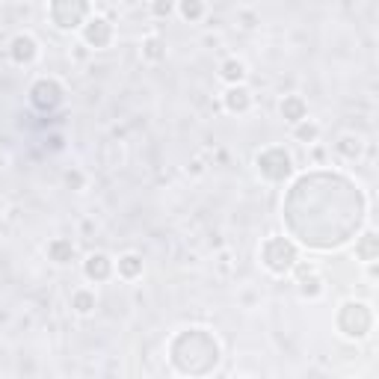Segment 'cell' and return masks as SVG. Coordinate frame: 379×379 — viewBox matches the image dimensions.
<instances>
[{
	"label": "cell",
	"mask_w": 379,
	"mask_h": 379,
	"mask_svg": "<svg viewBox=\"0 0 379 379\" xmlns=\"http://www.w3.org/2000/svg\"><path fill=\"white\" fill-rule=\"evenodd\" d=\"M261 261L273 276H287L294 273V264L299 261V249L287 237H270L261 246Z\"/></svg>",
	"instance_id": "cell-1"
},
{
	"label": "cell",
	"mask_w": 379,
	"mask_h": 379,
	"mask_svg": "<svg viewBox=\"0 0 379 379\" xmlns=\"http://www.w3.org/2000/svg\"><path fill=\"white\" fill-rule=\"evenodd\" d=\"M338 329L347 338H356V341H365L373 329V308L367 303H344L341 311H338Z\"/></svg>",
	"instance_id": "cell-2"
},
{
	"label": "cell",
	"mask_w": 379,
	"mask_h": 379,
	"mask_svg": "<svg viewBox=\"0 0 379 379\" xmlns=\"http://www.w3.org/2000/svg\"><path fill=\"white\" fill-rule=\"evenodd\" d=\"M255 166H258V172H261V178H267V181H273V184H282L285 178H291V172H294V157L287 148L270 145L255 157Z\"/></svg>",
	"instance_id": "cell-3"
},
{
	"label": "cell",
	"mask_w": 379,
	"mask_h": 379,
	"mask_svg": "<svg viewBox=\"0 0 379 379\" xmlns=\"http://www.w3.org/2000/svg\"><path fill=\"white\" fill-rule=\"evenodd\" d=\"M63 101H65V92L54 77H42V81H36L30 86V104L36 110H42V113H54Z\"/></svg>",
	"instance_id": "cell-4"
},
{
	"label": "cell",
	"mask_w": 379,
	"mask_h": 379,
	"mask_svg": "<svg viewBox=\"0 0 379 379\" xmlns=\"http://www.w3.org/2000/svg\"><path fill=\"white\" fill-rule=\"evenodd\" d=\"M89 15V0H51V18L59 30H74Z\"/></svg>",
	"instance_id": "cell-5"
},
{
	"label": "cell",
	"mask_w": 379,
	"mask_h": 379,
	"mask_svg": "<svg viewBox=\"0 0 379 379\" xmlns=\"http://www.w3.org/2000/svg\"><path fill=\"white\" fill-rule=\"evenodd\" d=\"M9 57H12L15 65H30L39 59V42L30 33H18L12 36V42H9Z\"/></svg>",
	"instance_id": "cell-6"
},
{
	"label": "cell",
	"mask_w": 379,
	"mask_h": 379,
	"mask_svg": "<svg viewBox=\"0 0 379 379\" xmlns=\"http://www.w3.org/2000/svg\"><path fill=\"white\" fill-rule=\"evenodd\" d=\"M83 42L89 48H107L113 42V24L107 18H89L83 24Z\"/></svg>",
	"instance_id": "cell-7"
},
{
	"label": "cell",
	"mask_w": 379,
	"mask_h": 379,
	"mask_svg": "<svg viewBox=\"0 0 379 379\" xmlns=\"http://www.w3.org/2000/svg\"><path fill=\"white\" fill-rule=\"evenodd\" d=\"M335 154L344 157V161H358L365 154V136L356 131H347L335 139Z\"/></svg>",
	"instance_id": "cell-8"
},
{
	"label": "cell",
	"mask_w": 379,
	"mask_h": 379,
	"mask_svg": "<svg viewBox=\"0 0 379 379\" xmlns=\"http://www.w3.org/2000/svg\"><path fill=\"white\" fill-rule=\"evenodd\" d=\"M83 273H86L89 282H107V278L113 276V261H110L104 252H95V255L86 258Z\"/></svg>",
	"instance_id": "cell-9"
},
{
	"label": "cell",
	"mask_w": 379,
	"mask_h": 379,
	"mask_svg": "<svg viewBox=\"0 0 379 379\" xmlns=\"http://www.w3.org/2000/svg\"><path fill=\"white\" fill-rule=\"evenodd\" d=\"M223 104H225V110L228 113H246L249 107H252V92H249L246 86H232L228 92L223 95Z\"/></svg>",
	"instance_id": "cell-10"
},
{
	"label": "cell",
	"mask_w": 379,
	"mask_h": 379,
	"mask_svg": "<svg viewBox=\"0 0 379 379\" xmlns=\"http://www.w3.org/2000/svg\"><path fill=\"white\" fill-rule=\"evenodd\" d=\"M379 255V240H376V232L373 228H367L362 237H356V258L365 264H373Z\"/></svg>",
	"instance_id": "cell-11"
},
{
	"label": "cell",
	"mask_w": 379,
	"mask_h": 379,
	"mask_svg": "<svg viewBox=\"0 0 379 379\" xmlns=\"http://www.w3.org/2000/svg\"><path fill=\"white\" fill-rule=\"evenodd\" d=\"M278 110H282V116H285V122H303V119L308 116V104H305V98L303 95H285V101L278 104Z\"/></svg>",
	"instance_id": "cell-12"
},
{
	"label": "cell",
	"mask_w": 379,
	"mask_h": 379,
	"mask_svg": "<svg viewBox=\"0 0 379 379\" xmlns=\"http://www.w3.org/2000/svg\"><path fill=\"white\" fill-rule=\"evenodd\" d=\"M294 139L303 145H317V139H320V125L311 122V119H303V122L294 125Z\"/></svg>",
	"instance_id": "cell-13"
},
{
	"label": "cell",
	"mask_w": 379,
	"mask_h": 379,
	"mask_svg": "<svg viewBox=\"0 0 379 379\" xmlns=\"http://www.w3.org/2000/svg\"><path fill=\"white\" fill-rule=\"evenodd\" d=\"M219 77H223L225 83H232V86L243 83L246 81V63H243V59H237V57L225 59L223 68H219Z\"/></svg>",
	"instance_id": "cell-14"
},
{
	"label": "cell",
	"mask_w": 379,
	"mask_h": 379,
	"mask_svg": "<svg viewBox=\"0 0 379 379\" xmlns=\"http://www.w3.org/2000/svg\"><path fill=\"white\" fill-rule=\"evenodd\" d=\"M116 270H119V276H122V278L134 282V278L143 276V258L134 255V252H127V255L119 258V267H116Z\"/></svg>",
	"instance_id": "cell-15"
},
{
	"label": "cell",
	"mask_w": 379,
	"mask_h": 379,
	"mask_svg": "<svg viewBox=\"0 0 379 379\" xmlns=\"http://www.w3.org/2000/svg\"><path fill=\"white\" fill-rule=\"evenodd\" d=\"M48 255H51V261H57V264H68L74 258V243L65 240V237H57V240L48 243Z\"/></svg>",
	"instance_id": "cell-16"
},
{
	"label": "cell",
	"mask_w": 379,
	"mask_h": 379,
	"mask_svg": "<svg viewBox=\"0 0 379 379\" xmlns=\"http://www.w3.org/2000/svg\"><path fill=\"white\" fill-rule=\"evenodd\" d=\"M299 294L308 296V299H317L323 294V278L317 273H308L305 278H299Z\"/></svg>",
	"instance_id": "cell-17"
},
{
	"label": "cell",
	"mask_w": 379,
	"mask_h": 379,
	"mask_svg": "<svg viewBox=\"0 0 379 379\" xmlns=\"http://www.w3.org/2000/svg\"><path fill=\"white\" fill-rule=\"evenodd\" d=\"M143 57H145V59H152V63H161V59L166 57V45H163V39L148 36L145 42H143Z\"/></svg>",
	"instance_id": "cell-18"
},
{
	"label": "cell",
	"mask_w": 379,
	"mask_h": 379,
	"mask_svg": "<svg viewBox=\"0 0 379 379\" xmlns=\"http://www.w3.org/2000/svg\"><path fill=\"white\" fill-rule=\"evenodd\" d=\"M72 308H74L77 314H92L95 311V294L92 291H74Z\"/></svg>",
	"instance_id": "cell-19"
},
{
	"label": "cell",
	"mask_w": 379,
	"mask_h": 379,
	"mask_svg": "<svg viewBox=\"0 0 379 379\" xmlns=\"http://www.w3.org/2000/svg\"><path fill=\"white\" fill-rule=\"evenodd\" d=\"M178 12H181V18H184V21L196 24L198 18L205 15V3H202V0H181V6H178Z\"/></svg>",
	"instance_id": "cell-20"
},
{
	"label": "cell",
	"mask_w": 379,
	"mask_h": 379,
	"mask_svg": "<svg viewBox=\"0 0 379 379\" xmlns=\"http://www.w3.org/2000/svg\"><path fill=\"white\" fill-rule=\"evenodd\" d=\"M172 12H175V3H172V0H154V3H152V15H154V18H169Z\"/></svg>",
	"instance_id": "cell-21"
},
{
	"label": "cell",
	"mask_w": 379,
	"mask_h": 379,
	"mask_svg": "<svg viewBox=\"0 0 379 379\" xmlns=\"http://www.w3.org/2000/svg\"><path fill=\"white\" fill-rule=\"evenodd\" d=\"M65 184H74V187H83V175H81V172H68V175H65Z\"/></svg>",
	"instance_id": "cell-22"
}]
</instances>
